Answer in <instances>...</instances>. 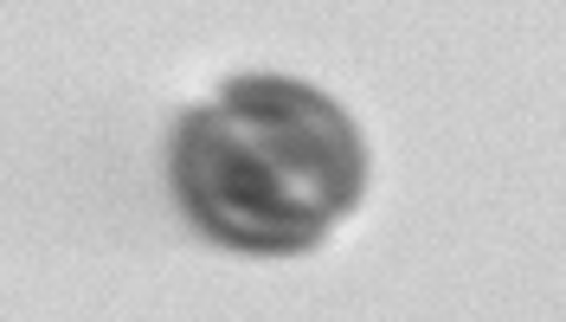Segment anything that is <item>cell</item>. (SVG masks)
I'll list each match as a JSON object with an SVG mask.
<instances>
[{
	"instance_id": "cell-1",
	"label": "cell",
	"mask_w": 566,
	"mask_h": 322,
	"mask_svg": "<svg viewBox=\"0 0 566 322\" xmlns=\"http://www.w3.org/2000/svg\"><path fill=\"white\" fill-rule=\"evenodd\" d=\"M367 180V148L335 97L296 77H239L175 143L193 226L239 251H303L335 232Z\"/></svg>"
}]
</instances>
